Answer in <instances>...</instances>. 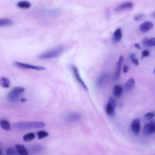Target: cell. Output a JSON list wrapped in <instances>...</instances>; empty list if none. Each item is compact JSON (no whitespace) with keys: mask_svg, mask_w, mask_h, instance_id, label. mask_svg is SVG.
<instances>
[{"mask_svg":"<svg viewBox=\"0 0 155 155\" xmlns=\"http://www.w3.org/2000/svg\"><path fill=\"white\" fill-rule=\"evenodd\" d=\"M45 123L40 122H24L17 123L14 127L17 129L26 130L41 128L45 126Z\"/></svg>","mask_w":155,"mask_h":155,"instance_id":"obj_1","label":"cell"},{"mask_svg":"<svg viewBox=\"0 0 155 155\" xmlns=\"http://www.w3.org/2000/svg\"><path fill=\"white\" fill-rule=\"evenodd\" d=\"M63 46L59 45L55 48L43 53L39 56L40 59H45L56 58L58 57L63 50Z\"/></svg>","mask_w":155,"mask_h":155,"instance_id":"obj_2","label":"cell"},{"mask_svg":"<svg viewBox=\"0 0 155 155\" xmlns=\"http://www.w3.org/2000/svg\"><path fill=\"white\" fill-rule=\"evenodd\" d=\"M25 90V88L22 87L17 86L13 87L8 94L7 98L8 100L11 103L16 102Z\"/></svg>","mask_w":155,"mask_h":155,"instance_id":"obj_3","label":"cell"},{"mask_svg":"<svg viewBox=\"0 0 155 155\" xmlns=\"http://www.w3.org/2000/svg\"><path fill=\"white\" fill-rule=\"evenodd\" d=\"M116 101L112 98L110 99L106 107V112L108 115L113 117L115 115Z\"/></svg>","mask_w":155,"mask_h":155,"instance_id":"obj_4","label":"cell"},{"mask_svg":"<svg viewBox=\"0 0 155 155\" xmlns=\"http://www.w3.org/2000/svg\"><path fill=\"white\" fill-rule=\"evenodd\" d=\"M14 65L17 67H19V68L37 71H44L46 70L45 67L42 66L34 65L17 62H15L14 63Z\"/></svg>","mask_w":155,"mask_h":155,"instance_id":"obj_5","label":"cell"},{"mask_svg":"<svg viewBox=\"0 0 155 155\" xmlns=\"http://www.w3.org/2000/svg\"><path fill=\"white\" fill-rule=\"evenodd\" d=\"M72 68L73 74L77 81L86 91H88V88L81 77L77 67L76 66L73 65L72 66Z\"/></svg>","mask_w":155,"mask_h":155,"instance_id":"obj_6","label":"cell"},{"mask_svg":"<svg viewBox=\"0 0 155 155\" xmlns=\"http://www.w3.org/2000/svg\"><path fill=\"white\" fill-rule=\"evenodd\" d=\"M144 133L147 135L151 136L154 134L155 124L154 120H152L151 122L146 124L144 127Z\"/></svg>","mask_w":155,"mask_h":155,"instance_id":"obj_7","label":"cell"},{"mask_svg":"<svg viewBox=\"0 0 155 155\" xmlns=\"http://www.w3.org/2000/svg\"><path fill=\"white\" fill-rule=\"evenodd\" d=\"M123 56H121L118 61L117 63V69L114 75L113 80L114 81L118 80L121 77V69H122V65L123 62Z\"/></svg>","mask_w":155,"mask_h":155,"instance_id":"obj_8","label":"cell"},{"mask_svg":"<svg viewBox=\"0 0 155 155\" xmlns=\"http://www.w3.org/2000/svg\"><path fill=\"white\" fill-rule=\"evenodd\" d=\"M131 127L133 132L137 135L139 133L141 128L140 120L138 118L134 119L131 123Z\"/></svg>","mask_w":155,"mask_h":155,"instance_id":"obj_9","label":"cell"},{"mask_svg":"<svg viewBox=\"0 0 155 155\" xmlns=\"http://www.w3.org/2000/svg\"><path fill=\"white\" fill-rule=\"evenodd\" d=\"M134 5L131 2H124L118 5L114 10L116 12H120L133 8Z\"/></svg>","mask_w":155,"mask_h":155,"instance_id":"obj_10","label":"cell"},{"mask_svg":"<svg viewBox=\"0 0 155 155\" xmlns=\"http://www.w3.org/2000/svg\"><path fill=\"white\" fill-rule=\"evenodd\" d=\"M154 26V24L150 21H146L139 26L140 30L143 33H146L151 30Z\"/></svg>","mask_w":155,"mask_h":155,"instance_id":"obj_11","label":"cell"},{"mask_svg":"<svg viewBox=\"0 0 155 155\" xmlns=\"http://www.w3.org/2000/svg\"><path fill=\"white\" fill-rule=\"evenodd\" d=\"M81 114L77 113H72L68 114L66 117L68 122L70 123L77 122L81 118Z\"/></svg>","mask_w":155,"mask_h":155,"instance_id":"obj_12","label":"cell"},{"mask_svg":"<svg viewBox=\"0 0 155 155\" xmlns=\"http://www.w3.org/2000/svg\"><path fill=\"white\" fill-rule=\"evenodd\" d=\"M123 37L122 30L120 28L117 29L113 35L112 39L114 42L118 43L122 39Z\"/></svg>","mask_w":155,"mask_h":155,"instance_id":"obj_13","label":"cell"},{"mask_svg":"<svg viewBox=\"0 0 155 155\" xmlns=\"http://www.w3.org/2000/svg\"><path fill=\"white\" fill-rule=\"evenodd\" d=\"M45 150V147L42 145H37L33 146L31 149V152L34 154L41 153Z\"/></svg>","mask_w":155,"mask_h":155,"instance_id":"obj_14","label":"cell"},{"mask_svg":"<svg viewBox=\"0 0 155 155\" xmlns=\"http://www.w3.org/2000/svg\"><path fill=\"white\" fill-rule=\"evenodd\" d=\"M15 147L19 155H29L28 150L24 145L17 144Z\"/></svg>","mask_w":155,"mask_h":155,"instance_id":"obj_15","label":"cell"},{"mask_svg":"<svg viewBox=\"0 0 155 155\" xmlns=\"http://www.w3.org/2000/svg\"><path fill=\"white\" fill-rule=\"evenodd\" d=\"M123 88L122 86L119 85L114 86L113 89V95L117 98H120L122 95Z\"/></svg>","mask_w":155,"mask_h":155,"instance_id":"obj_16","label":"cell"},{"mask_svg":"<svg viewBox=\"0 0 155 155\" xmlns=\"http://www.w3.org/2000/svg\"><path fill=\"white\" fill-rule=\"evenodd\" d=\"M135 85V82L133 78H130L127 81L125 85V89L127 91H131L133 90Z\"/></svg>","mask_w":155,"mask_h":155,"instance_id":"obj_17","label":"cell"},{"mask_svg":"<svg viewBox=\"0 0 155 155\" xmlns=\"http://www.w3.org/2000/svg\"><path fill=\"white\" fill-rule=\"evenodd\" d=\"M13 24L12 20L8 18L0 19V27L8 26Z\"/></svg>","mask_w":155,"mask_h":155,"instance_id":"obj_18","label":"cell"},{"mask_svg":"<svg viewBox=\"0 0 155 155\" xmlns=\"http://www.w3.org/2000/svg\"><path fill=\"white\" fill-rule=\"evenodd\" d=\"M155 38L149 39L147 37H145L143 41V43L145 45L149 47H154L155 45Z\"/></svg>","mask_w":155,"mask_h":155,"instance_id":"obj_19","label":"cell"},{"mask_svg":"<svg viewBox=\"0 0 155 155\" xmlns=\"http://www.w3.org/2000/svg\"><path fill=\"white\" fill-rule=\"evenodd\" d=\"M18 8L21 9H28L31 6V3L28 1H22L19 2L17 4Z\"/></svg>","mask_w":155,"mask_h":155,"instance_id":"obj_20","label":"cell"},{"mask_svg":"<svg viewBox=\"0 0 155 155\" xmlns=\"http://www.w3.org/2000/svg\"><path fill=\"white\" fill-rule=\"evenodd\" d=\"M107 76V74L104 73L98 78L97 82V86L98 87L101 86L103 84Z\"/></svg>","mask_w":155,"mask_h":155,"instance_id":"obj_21","label":"cell"},{"mask_svg":"<svg viewBox=\"0 0 155 155\" xmlns=\"http://www.w3.org/2000/svg\"><path fill=\"white\" fill-rule=\"evenodd\" d=\"M0 125L2 128L6 131H10L11 130V126L10 123L8 121L2 119L0 121Z\"/></svg>","mask_w":155,"mask_h":155,"instance_id":"obj_22","label":"cell"},{"mask_svg":"<svg viewBox=\"0 0 155 155\" xmlns=\"http://www.w3.org/2000/svg\"><path fill=\"white\" fill-rule=\"evenodd\" d=\"M0 85L5 88H8L10 85V80L7 78L2 77L0 79Z\"/></svg>","mask_w":155,"mask_h":155,"instance_id":"obj_23","label":"cell"},{"mask_svg":"<svg viewBox=\"0 0 155 155\" xmlns=\"http://www.w3.org/2000/svg\"><path fill=\"white\" fill-rule=\"evenodd\" d=\"M35 137V134L31 132L25 135L23 137V140L26 142H29L33 140Z\"/></svg>","mask_w":155,"mask_h":155,"instance_id":"obj_24","label":"cell"},{"mask_svg":"<svg viewBox=\"0 0 155 155\" xmlns=\"http://www.w3.org/2000/svg\"><path fill=\"white\" fill-rule=\"evenodd\" d=\"M37 135L39 139L40 140L48 136L49 134L45 131H40L38 132Z\"/></svg>","mask_w":155,"mask_h":155,"instance_id":"obj_25","label":"cell"},{"mask_svg":"<svg viewBox=\"0 0 155 155\" xmlns=\"http://www.w3.org/2000/svg\"><path fill=\"white\" fill-rule=\"evenodd\" d=\"M7 155H18V154L16 150L13 147H10L6 151Z\"/></svg>","mask_w":155,"mask_h":155,"instance_id":"obj_26","label":"cell"},{"mask_svg":"<svg viewBox=\"0 0 155 155\" xmlns=\"http://www.w3.org/2000/svg\"><path fill=\"white\" fill-rule=\"evenodd\" d=\"M154 116V114L152 112H149L146 113L145 116V118L147 120L152 119Z\"/></svg>","mask_w":155,"mask_h":155,"instance_id":"obj_27","label":"cell"},{"mask_svg":"<svg viewBox=\"0 0 155 155\" xmlns=\"http://www.w3.org/2000/svg\"><path fill=\"white\" fill-rule=\"evenodd\" d=\"M150 52L149 50H145L143 51L141 54V58L143 59L148 57L149 55Z\"/></svg>","mask_w":155,"mask_h":155,"instance_id":"obj_28","label":"cell"},{"mask_svg":"<svg viewBox=\"0 0 155 155\" xmlns=\"http://www.w3.org/2000/svg\"><path fill=\"white\" fill-rule=\"evenodd\" d=\"M144 15L140 14L136 15L134 16V19L135 21H138L142 19L144 17Z\"/></svg>","mask_w":155,"mask_h":155,"instance_id":"obj_29","label":"cell"},{"mask_svg":"<svg viewBox=\"0 0 155 155\" xmlns=\"http://www.w3.org/2000/svg\"><path fill=\"white\" fill-rule=\"evenodd\" d=\"M132 63L134 65H139V63L138 59L136 58H134L131 59Z\"/></svg>","mask_w":155,"mask_h":155,"instance_id":"obj_30","label":"cell"},{"mask_svg":"<svg viewBox=\"0 0 155 155\" xmlns=\"http://www.w3.org/2000/svg\"><path fill=\"white\" fill-rule=\"evenodd\" d=\"M129 70V67L127 65H125L123 68V71L125 73H127L128 72Z\"/></svg>","mask_w":155,"mask_h":155,"instance_id":"obj_31","label":"cell"},{"mask_svg":"<svg viewBox=\"0 0 155 155\" xmlns=\"http://www.w3.org/2000/svg\"><path fill=\"white\" fill-rule=\"evenodd\" d=\"M136 55L135 53H132L130 55V59H132L136 58Z\"/></svg>","mask_w":155,"mask_h":155,"instance_id":"obj_32","label":"cell"},{"mask_svg":"<svg viewBox=\"0 0 155 155\" xmlns=\"http://www.w3.org/2000/svg\"><path fill=\"white\" fill-rule=\"evenodd\" d=\"M134 46L135 48L138 49L140 50L141 48L139 44L138 43H137L134 44Z\"/></svg>","mask_w":155,"mask_h":155,"instance_id":"obj_33","label":"cell"},{"mask_svg":"<svg viewBox=\"0 0 155 155\" xmlns=\"http://www.w3.org/2000/svg\"><path fill=\"white\" fill-rule=\"evenodd\" d=\"M26 101V99H25L23 98L21 100V101L22 102H24Z\"/></svg>","mask_w":155,"mask_h":155,"instance_id":"obj_34","label":"cell"},{"mask_svg":"<svg viewBox=\"0 0 155 155\" xmlns=\"http://www.w3.org/2000/svg\"><path fill=\"white\" fill-rule=\"evenodd\" d=\"M1 149H0V155H1Z\"/></svg>","mask_w":155,"mask_h":155,"instance_id":"obj_35","label":"cell"}]
</instances>
